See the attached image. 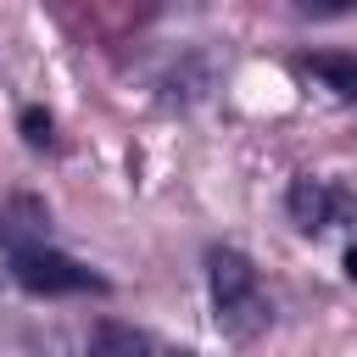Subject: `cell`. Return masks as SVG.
I'll return each mask as SVG.
<instances>
[{
	"instance_id": "cell-7",
	"label": "cell",
	"mask_w": 357,
	"mask_h": 357,
	"mask_svg": "<svg viewBox=\"0 0 357 357\" xmlns=\"http://www.w3.org/2000/svg\"><path fill=\"white\" fill-rule=\"evenodd\" d=\"M296 6H301L307 17H346L357 0H296Z\"/></svg>"
},
{
	"instance_id": "cell-1",
	"label": "cell",
	"mask_w": 357,
	"mask_h": 357,
	"mask_svg": "<svg viewBox=\"0 0 357 357\" xmlns=\"http://www.w3.org/2000/svg\"><path fill=\"white\" fill-rule=\"evenodd\" d=\"M0 257H6V273L17 290L28 296H106L112 279L95 273L89 262L67 257L56 240H50V206L28 190L6 195L0 201Z\"/></svg>"
},
{
	"instance_id": "cell-2",
	"label": "cell",
	"mask_w": 357,
	"mask_h": 357,
	"mask_svg": "<svg viewBox=\"0 0 357 357\" xmlns=\"http://www.w3.org/2000/svg\"><path fill=\"white\" fill-rule=\"evenodd\" d=\"M206 296H212V318L229 340L251 346L273 329V296H268V284L245 251L206 245Z\"/></svg>"
},
{
	"instance_id": "cell-8",
	"label": "cell",
	"mask_w": 357,
	"mask_h": 357,
	"mask_svg": "<svg viewBox=\"0 0 357 357\" xmlns=\"http://www.w3.org/2000/svg\"><path fill=\"white\" fill-rule=\"evenodd\" d=\"M346 279H351V284H357V240H351V245H346Z\"/></svg>"
},
{
	"instance_id": "cell-5",
	"label": "cell",
	"mask_w": 357,
	"mask_h": 357,
	"mask_svg": "<svg viewBox=\"0 0 357 357\" xmlns=\"http://www.w3.org/2000/svg\"><path fill=\"white\" fill-rule=\"evenodd\" d=\"M84 357H156V346H151V335H145V329L117 324V318H100V324L89 329Z\"/></svg>"
},
{
	"instance_id": "cell-6",
	"label": "cell",
	"mask_w": 357,
	"mask_h": 357,
	"mask_svg": "<svg viewBox=\"0 0 357 357\" xmlns=\"http://www.w3.org/2000/svg\"><path fill=\"white\" fill-rule=\"evenodd\" d=\"M17 134H22L28 151H50V145H56V117H50L45 106H22V112H17Z\"/></svg>"
},
{
	"instance_id": "cell-9",
	"label": "cell",
	"mask_w": 357,
	"mask_h": 357,
	"mask_svg": "<svg viewBox=\"0 0 357 357\" xmlns=\"http://www.w3.org/2000/svg\"><path fill=\"white\" fill-rule=\"evenodd\" d=\"M167 357H195V351H190V346H178V351H167Z\"/></svg>"
},
{
	"instance_id": "cell-4",
	"label": "cell",
	"mask_w": 357,
	"mask_h": 357,
	"mask_svg": "<svg viewBox=\"0 0 357 357\" xmlns=\"http://www.w3.org/2000/svg\"><path fill=\"white\" fill-rule=\"evenodd\" d=\"M296 67L307 78H318L335 100H357V56L351 50H307V56H296Z\"/></svg>"
},
{
	"instance_id": "cell-3",
	"label": "cell",
	"mask_w": 357,
	"mask_h": 357,
	"mask_svg": "<svg viewBox=\"0 0 357 357\" xmlns=\"http://www.w3.org/2000/svg\"><path fill=\"white\" fill-rule=\"evenodd\" d=\"M284 212H290V223H296L301 234H324V229H335L340 218H357V201H351L335 178L301 173V178H290V190H284Z\"/></svg>"
}]
</instances>
